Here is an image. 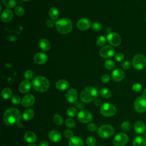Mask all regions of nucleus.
Returning a JSON list of instances; mask_svg holds the SVG:
<instances>
[{
  "mask_svg": "<svg viewBox=\"0 0 146 146\" xmlns=\"http://www.w3.org/2000/svg\"><path fill=\"white\" fill-rule=\"evenodd\" d=\"M131 125L129 121H123L121 124V128L124 132H128L131 129Z\"/></svg>",
  "mask_w": 146,
  "mask_h": 146,
  "instance_id": "72a5a7b5",
  "label": "nucleus"
},
{
  "mask_svg": "<svg viewBox=\"0 0 146 146\" xmlns=\"http://www.w3.org/2000/svg\"><path fill=\"white\" fill-rule=\"evenodd\" d=\"M53 120H54V122L55 123V124L57 125H62L63 123V121L62 117L58 114H55L53 116Z\"/></svg>",
  "mask_w": 146,
  "mask_h": 146,
  "instance_id": "2f4dec72",
  "label": "nucleus"
},
{
  "mask_svg": "<svg viewBox=\"0 0 146 146\" xmlns=\"http://www.w3.org/2000/svg\"><path fill=\"white\" fill-rule=\"evenodd\" d=\"M22 117L20 111L15 108H9L4 112L3 119L7 125H13L17 124Z\"/></svg>",
  "mask_w": 146,
  "mask_h": 146,
  "instance_id": "f257e3e1",
  "label": "nucleus"
},
{
  "mask_svg": "<svg viewBox=\"0 0 146 146\" xmlns=\"http://www.w3.org/2000/svg\"><path fill=\"white\" fill-rule=\"evenodd\" d=\"M115 63L112 60H107L105 62H104V67L106 68H107V70H112L114 67H115Z\"/></svg>",
  "mask_w": 146,
  "mask_h": 146,
  "instance_id": "473e14b6",
  "label": "nucleus"
},
{
  "mask_svg": "<svg viewBox=\"0 0 146 146\" xmlns=\"http://www.w3.org/2000/svg\"><path fill=\"white\" fill-rule=\"evenodd\" d=\"M39 146H49V144L47 141H42L39 144Z\"/></svg>",
  "mask_w": 146,
  "mask_h": 146,
  "instance_id": "603ef678",
  "label": "nucleus"
},
{
  "mask_svg": "<svg viewBox=\"0 0 146 146\" xmlns=\"http://www.w3.org/2000/svg\"><path fill=\"white\" fill-rule=\"evenodd\" d=\"M128 141V135L123 132L117 133L113 140V144L115 146H124Z\"/></svg>",
  "mask_w": 146,
  "mask_h": 146,
  "instance_id": "1a4fd4ad",
  "label": "nucleus"
},
{
  "mask_svg": "<svg viewBox=\"0 0 146 146\" xmlns=\"http://www.w3.org/2000/svg\"><path fill=\"white\" fill-rule=\"evenodd\" d=\"M17 126L18 127V128H21L22 126H23V124H22V123H21V122H19L18 124H17Z\"/></svg>",
  "mask_w": 146,
  "mask_h": 146,
  "instance_id": "6e6d98bb",
  "label": "nucleus"
},
{
  "mask_svg": "<svg viewBox=\"0 0 146 146\" xmlns=\"http://www.w3.org/2000/svg\"><path fill=\"white\" fill-rule=\"evenodd\" d=\"M2 2L5 6L9 9L13 8L17 4L16 0H2Z\"/></svg>",
  "mask_w": 146,
  "mask_h": 146,
  "instance_id": "7c9ffc66",
  "label": "nucleus"
},
{
  "mask_svg": "<svg viewBox=\"0 0 146 146\" xmlns=\"http://www.w3.org/2000/svg\"><path fill=\"white\" fill-rule=\"evenodd\" d=\"M98 125L94 123H89L87 125V129L88 131H91V132H95L96 131L97 129H98Z\"/></svg>",
  "mask_w": 146,
  "mask_h": 146,
  "instance_id": "a19ab883",
  "label": "nucleus"
},
{
  "mask_svg": "<svg viewBox=\"0 0 146 146\" xmlns=\"http://www.w3.org/2000/svg\"><path fill=\"white\" fill-rule=\"evenodd\" d=\"M115 54L114 48L110 45H105L103 46L100 51V55L104 58H112Z\"/></svg>",
  "mask_w": 146,
  "mask_h": 146,
  "instance_id": "9b49d317",
  "label": "nucleus"
},
{
  "mask_svg": "<svg viewBox=\"0 0 146 146\" xmlns=\"http://www.w3.org/2000/svg\"><path fill=\"white\" fill-rule=\"evenodd\" d=\"M47 55L43 52H38L34 57L35 63L38 64H43L47 62Z\"/></svg>",
  "mask_w": 146,
  "mask_h": 146,
  "instance_id": "a211bd4d",
  "label": "nucleus"
},
{
  "mask_svg": "<svg viewBox=\"0 0 146 146\" xmlns=\"http://www.w3.org/2000/svg\"><path fill=\"white\" fill-rule=\"evenodd\" d=\"M106 43V39L104 36H100L96 40V44L99 46H104Z\"/></svg>",
  "mask_w": 146,
  "mask_h": 146,
  "instance_id": "c9c22d12",
  "label": "nucleus"
},
{
  "mask_svg": "<svg viewBox=\"0 0 146 146\" xmlns=\"http://www.w3.org/2000/svg\"><path fill=\"white\" fill-rule=\"evenodd\" d=\"M56 88L60 91H64L67 89L69 87V83L64 79H59L56 83Z\"/></svg>",
  "mask_w": 146,
  "mask_h": 146,
  "instance_id": "5701e85b",
  "label": "nucleus"
},
{
  "mask_svg": "<svg viewBox=\"0 0 146 146\" xmlns=\"http://www.w3.org/2000/svg\"><path fill=\"white\" fill-rule=\"evenodd\" d=\"M1 95L4 99H8L12 96V91L9 88H5L2 91Z\"/></svg>",
  "mask_w": 146,
  "mask_h": 146,
  "instance_id": "c85d7f7f",
  "label": "nucleus"
},
{
  "mask_svg": "<svg viewBox=\"0 0 146 146\" xmlns=\"http://www.w3.org/2000/svg\"><path fill=\"white\" fill-rule=\"evenodd\" d=\"M69 146H83V140L78 136H74L68 142Z\"/></svg>",
  "mask_w": 146,
  "mask_h": 146,
  "instance_id": "a878e982",
  "label": "nucleus"
},
{
  "mask_svg": "<svg viewBox=\"0 0 146 146\" xmlns=\"http://www.w3.org/2000/svg\"><path fill=\"white\" fill-rule=\"evenodd\" d=\"M111 76L112 79L115 82H120L124 78V72L122 70L116 68L112 72Z\"/></svg>",
  "mask_w": 146,
  "mask_h": 146,
  "instance_id": "dca6fc26",
  "label": "nucleus"
},
{
  "mask_svg": "<svg viewBox=\"0 0 146 146\" xmlns=\"http://www.w3.org/2000/svg\"><path fill=\"white\" fill-rule=\"evenodd\" d=\"M64 136L66 138H68V139H71L72 137H74L73 136H74L73 132L70 129L65 130L64 132Z\"/></svg>",
  "mask_w": 146,
  "mask_h": 146,
  "instance_id": "49530a36",
  "label": "nucleus"
},
{
  "mask_svg": "<svg viewBox=\"0 0 146 146\" xmlns=\"http://www.w3.org/2000/svg\"><path fill=\"white\" fill-rule=\"evenodd\" d=\"M133 146H146V139L144 136H136L132 141Z\"/></svg>",
  "mask_w": 146,
  "mask_h": 146,
  "instance_id": "4be33fe9",
  "label": "nucleus"
},
{
  "mask_svg": "<svg viewBox=\"0 0 146 146\" xmlns=\"http://www.w3.org/2000/svg\"><path fill=\"white\" fill-rule=\"evenodd\" d=\"M134 108L139 113L146 112V99L142 96L136 98L134 102Z\"/></svg>",
  "mask_w": 146,
  "mask_h": 146,
  "instance_id": "6e6552de",
  "label": "nucleus"
},
{
  "mask_svg": "<svg viewBox=\"0 0 146 146\" xmlns=\"http://www.w3.org/2000/svg\"><path fill=\"white\" fill-rule=\"evenodd\" d=\"M25 140L29 143H34L36 140V135L32 131L26 132L24 135Z\"/></svg>",
  "mask_w": 146,
  "mask_h": 146,
  "instance_id": "b1692460",
  "label": "nucleus"
},
{
  "mask_svg": "<svg viewBox=\"0 0 146 146\" xmlns=\"http://www.w3.org/2000/svg\"><path fill=\"white\" fill-rule=\"evenodd\" d=\"M145 21H146V15H145Z\"/></svg>",
  "mask_w": 146,
  "mask_h": 146,
  "instance_id": "052dcab7",
  "label": "nucleus"
},
{
  "mask_svg": "<svg viewBox=\"0 0 146 146\" xmlns=\"http://www.w3.org/2000/svg\"><path fill=\"white\" fill-rule=\"evenodd\" d=\"M33 76V72H32L31 70H26V72H25V77L27 80H30L32 79Z\"/></svg>",
  "mask_w": 146,
  "mask_h": 146,
  "instance_id": "de8ad7c7",
  "label": "nucleus"
},
{
  "mask_svg": "<svg viewBox=\"0 0 146 146\" xmlns=\"http://www.w3.org/2000/svg\"><path fill=\"white\" fill-rule=\"evenodd\" d=\"M101 114L105 117H111L116 113V108L109 103H103L100 109Z\"/></svg>",
  "mask_w": 146,
  "mask_h": 146,
  "instance_id": "423d86ee",
  "label": "nucleus"
},
{
  "mask_svg": "<svg viewBox=\"0 0 146 146\" xmlns=\"http://www.w3.org/2000/svg\"><path fill=\"white\" fill-rule=\"evenodd\" d=\"M96 143V140L93 136H88L86 139V143L88 146H95Z\"/></svg>",
  "mask_w": 146,
  "mask_h": 146,
  "instance_id": "f704fd0d",
  "label": "nucleus"
},
{
  "mask_svg": "<svg viewBox=\"0 0 146 146\" xmlns=\"http://www.w3.org/2000/svg\"><path fill=\"white\" fill-rule=\"evenodd\" d=\"M141 96H142L143 98H144L146 99V88H145V89L143 91Z\"/></svg>",
  "mask_w": 146,
  "mask_h": 146,
  "instance_id": "5fc2aeb1",
  "label": "nucleus"
},
{
  "mask_svg": "<svg viewBox=\"0 0 146 146\" xmlns=\"http://www.w3.org/2000/svg\"><path fill=\"white\" fill-rule=\"evenodd\" d=\"M121 66L123 69L128 70L132 66V64L129 60H125L122 63Z\"/></svg>",
  "mask_w": 146,
  "mask_h": 146,
  "instance_id": "79ce46f5",
  "label": "nucleus"
},
{
  "mask_svg": "<svg viewBox=\"0 0 146 146\" xmlns=\"http://www.w3.org/2000/svg\"><path fill=\"white\" fill-rule=\"evenodd\" d=\"M144 137H145V139H146V133H145V134H144Z\"/></svg>",
  "mask_w": 146,
  "mask_h": 146,
  "instance_id": "13d9d810",
  "label": "nucleus"
},
{
  "mask_svg": "<svg viewBox=\"0 0 146 146\" xmlns=\"http://www.w3.org/2000/svg\"><path fill=\"white\" fill-rule=\"evenodd\" d=\"M22 1H29L30 0H22Z\"/></svg>",
  "mask_w": 146,
  "mask_h": 146,
  "instance_id": "bf43d9fd",
  "label": "nucleus"
},
{
  "mask_svg": "<svg viewBox=\"0 0 146 146\" xmlns=\"http://www.w3.org/2000/svg\"><path fill=\"white\" fill-rule=\"evenodd\" d=\"M55 27L57 31L62 34H67L72 29V23L70 19L67 18H62L56 22Z\"/></svg>",
  "mask_w": 146,
  "mask_h": 146,
  "instance_id": "7ed1b4c3",
  "label": "nucleus"
},
{
  "mask_svg": "<svg viewBox=\"0 0 146 146\" xmlns=\"http://www.w3.org/2000/svg\"><path fill=\"white\" fill-rule=\"evenodd\" d=\"M27 146H36V145H35V144H30V145H29Z\"/></svg>",
  "mask_w": 146,
  "mask_h": 146,
  "instance_id": "4d7b16f0",
  "label": "nucleus"
},
{
  "mask_svg": "<svg viewBox=\"0 0 146 146\" xmlns=\"http://www.w3.org/2000/svg\"><path fill=\"white\" fill-rule=\"evenodd\" d=\"M132 89L135 92H139L142 89V85L139 83H135L132 86Z\"/></svg>",
  "mask_w": 146,
  "mask_h": 146,
  "instance_id": "37998d69",
  "label": "nucleus"
},
{
  "mask_svg": "<svg viewBox=\"0 0 146 146\" xmlns=\"http://www.w3.org/2000/svg\"><path fill=\"white\" fill-rule=\"evenodd\" d=\"M145 119H146V116H145Z\"/></svg>",
  "mask_w": 146,
  "mask_h": 146,
  "instance_id": "e2e57ef3",
  "label": "nucleus"
},
{
  "mask_svg": "<svg viewBox=\"0 0 146 146\" xmlns=\"http://www.w3.org/2000/svg\"><path fill=\"white\" fill-rule=\"evenodd\" d=\"M13 13L11 10H5L1 14V19L3 22L7 23L10 22L13 18Z\"/></svg>",
  "mask_w": 146,
  "mask_h": 146,
  "instance_id": "412c9836",
  "label": "nucleus"
},
{
  "mask_svg": "<svg viewBox=\"0 0 146 146\" xmlns=\"http://www.w3.org/2000/svg\"><path fill=\"white\" fill-rule=\"evenodd\" d=\"M108 43L113 46H118L121 42V38L119 34L116 33H110L107 36Z\"/></svg>",
  "mask_w": 146,
  "mask_h": 146,
  "instance_id": "9d476101",
  "label": "nucleus"
},
{
  "mask_svg": "<svg viewBox=\"0 0 146 146\" xmlns=\"http://www.w3.org/2000/svg\"><path fill=\"white\" fill-rule=\"evenodd\" d=\"M35 102V98L31 94H27L23 96L21 100V104L25 107H29L33 105Z\"/></svg>",
  "mask_w": 146,
  "mask_h": 146,
  "instance_id": "2eb2a0df",
  "label": "nucleus"
},
{
  "mask_svg": "<svg viewBox=\"0 0 146 146\" xmlns=\"http://www.w3.org/2000/svg\"><path fill=\"white\" fill-rule=\"evenodd\" d=\"M134 130L137 134H143L146 130V125L142 121H137L134 124Z\"/></svg>",
  "mask_w": 146,
  "mask_h": 146,
  "instance_id": "aec40b11",
  "label": "nucleus"
},
{
  "mask_svg": "<svg viewBox=\"0 0 146 146\" xmlns=\"http://www.w3.org/2000/svg\"><path fill=\"white\" fill-rule=\"evenodd\" d=\"M56 22L53 19H48L46 22V25L48 27H52L55 26Z\"/></svg>",
  "mask_w": 146,
  "mask_h": 146,
  "instance_id": "8fccbe9b",
  "label": "nucleus"
},
{
  "mask_svg": "<svg viewBox=\"0 0 146 146\" xmlns=\"http://www.w3.org/2000/svg\"><path fill=\"white\" fill-rule=\"evenodd\" d=\"M67 114L70 117H74L77 114V109L74 107H70L67 111Z\"/></svg>",
  "mask_w": 146,
  "mask_h": 146,
  "instance_id": "e433bc0d",
  "label": "nucleus"
},
{
  "mask_svg": "<svg viewBox=\"0 0 146 146\" xmlns=\"http://www.w3.org/2000/svg\"><path fill=\"white\" fill-rule=\"evenodd\" d=\"M40 48L43 51H47L50 49L51 44L50 42L46 39L42 38L39 40V42Z\"/></svg>",
  "mask_w": 146,
  "mask_h": 146,
  "instance_id": "393cba45",
  "label": "nucleus"
},
{
  "mask_svg": "<svg viewBox=\"0 0 146 146\" xmlns=\"http://www.w3.org/2000/svg\"><path fill=\"white\" fill-rule=\"evenodd\" d=\"M115 59L117 62H121L124 59V55L122 52H117L115 55Z\"/></svg>",
  "mask_w": 146,
  "mask_h": 146,
  "instance_id": "a18cd8bd",
  "label": "nucleus"
},
{
  "mask_svg": "<svg viewBox=\"0 0 146 146\" xmlns=\"http://www.w3.org/2000/svg\"><path fill=\"white\" fill-rule=\"evenodd\" d=\"M133 67L137 70H141L146 67V57L140 54L135 55L132 62Z\"/></svg>",
  "mask_w": 146,
  "mask_h": 146,
  "instance_id": "39448f33",
  "label": "nucleus"
},
{
  "mask_svg": "<svg viewBox=\"0 0 146 146\" xmlns=\"http://www.w3.org/2000/svg\"><path fill=\"white\" fill-rule=\"evenodd\" d=\"M98 95L97 90L92 86L84 88L80 93V99L84 103H90L96 99Z\"/></svg>",
  "mask_w": 146,
  "mask_h": 146,
  "instance_id": "f03ea898",
  "label": "nucleus"
},
{
  "mask_svg": "<svg viewBox=\"0 0 146 146\" xmlns=\"http://www.w3.org/2000/svg\"><path fill=\"white\" fill-rule=\"evenodd\" d=\"M91 27L93 30L96 31H99L102 30V25L101 23H100L99 22H94L92 24Z\"/></svg>",
  "mask_w": 146,
  "mask_h": 146,
  "instance_id": "58836bf2",
  "label": "nucleus"
},
{
  "mask_svg": "<svg viewBox=\"0 0 146 146\" xmlns=\"http://www.w3.org/2000/svg\"><path fill=\"white\" fill-rule=\"evenodd\" d=\"M90 21L86 18H82L79 19L76 23L78 29L82 31H85L88 30L91 27Z\"/></svg>",
  "mask_w": 146,
  "mask_h": 146,
  "instance_id": "ddd939ff",
  "label": "nucleus"
},
{
  "mask_svg": "<svg viewBox=\"0 0 146 146\" xmlns=\"http://www.w3.org/2000/svg\"><path fill=\"white\" fill-rule=\"evenodd\" d=\"M11 102L14 104H19L21 103V98L17 95H14L11 97Z\"/></svg>",
  "mask_w": 146,
  "mask_h": 146,
  "instance_id": "c03bdc74",
  "label": "nucleus"
},
{
  "mask_svg": "<svg viewBox=\"0 0 146 146\" xmlns=\"http://www.w3.org/2000/svg\"><path fill=\"white\" fill-rule=\"evenodd\" d=\"M99 93L100 95L104 98H109L112 95V92L110 90L106 88H103L100 89V90L99 91Z\"/></svg>",
  "mask_w": 146,
  "mask_h": 146,
  "instance_id": "c756f323",
  "label": "nucleus"
},
{
  "mask_svg": "<svg viewBox=\"0 0 146 146\" xmlns=\"http://www.w3.org/2000/svg\"><path fill=\"white\" fill-rule=\"evenodd\" d=\"M48 15H49V17L51 18V19L55 20V19H58V18L59 17V13L58 10L56 7H52L49 10Z\"/></svg>",
  "mask_w": 146,
  "mask_h": 146,
  "instance_id": "cd10ccee",
  "label": "nucleus"
},
{
  "mask_svg": "<svg viewBox=\"0 0 146 146\" xmlns=\"http://www.w3.org/2000/svg\"><path fill=\"white\" fill-rule=\"evenodd\" d=\"M35 115V112L32 109H27L26 110L22 115L23 119L25 121H29L33 118Z\"/></svg>",
  "mask_w": 146,
  "mask_h": 146,
  "instance_id": "bb28decb",
  "label": "nucleus"
},
{
  "mask_svg": "<svg viewBox=\"0 0 146 146\" xmlns=\"http://www.w3.org/2000/svg\"><path fill=\"white\" fill-rule=\"evenodd\" d=\"M78 119L82 123H88L92 120V115L88 111L82 110L78 114Z\"/></svg>",
  "mask_w": 146,
  "mask_h": 146,
  "instance_id": "f8f14e48",
  "label": "nucleus"
},
{
  "mask_svg": "<svg viewBox=\"0 0 146 146\" xmlns=\"http://www.w3.org/2000/svg\"><path fill=\"white\" fill-rule=\"evenodd\" d=\"M101 80L103 83H108L110 80V77L108 74H104L101 77Z\"/></svg>",
  "mask_w": 146,
  "mask_h": 146,
  "instance_id": "3c124183",
  "label": "nucleus"
},
{
  "mask_svg": "<svg viewBox=\"0 0 146 146\" xmlns=\"http://www.w3.org/2000/svg\"><path fill=\"white\" fill-rule=\"evenodd\" d=\"M115 132L113 127L108 124H104L98 129V135L102 138H108L112 136Z\"/></svg>",
  "mask_w": 146,
  "mask_h": 146,
  "instance_id": "0eeeda50",
  "label": "nucleus"
},
{
  "mask_svg": "<svg viewBox=\"0 0 146 146\" xmlns=\"http://www.w3.org/2000/svg\"><path fill=\"white\" fill-rule=\"evenodd\" d=\"M78 97L77 91L74 88L70 89L66 94V98L69 103H75L76 102Z\"/></svg>",
  "mask_w": 146,
  "mask_h": 146,
  "instance_id": "4468645a",
  "label": "nucleus"
},
{
  "mask_svg": "<svg viewBox=\"0 0 146 146\" xmlns=\"http://www.w3.org/2000/svg\"><path fill=\"white\" fill-rule=\"evenodd\" d=\"M99 146H103V145H99Z\"/></svg>",
  "mask_w": 146,
  "mask_h": 146,
  "instance_id": "680f3d73",
  "label": "nucleus"
},
{
  "mask_svg": "<svg viewBox=\"0 0 146 146\" xmlns=\"http://www.w3.org/2000/svg\"><path fill=\"white\" fill-rule=\"evenodd\" d=\"M48 136L51 141L55 143L59 142L62 139L60 133L56 130L50 131L48 133Z\"/></svg>",
  "mask_w": 146,
  "mask_h": 146,
  "instance_id": "f3484780",
  "label": "nucleus"
},
{
  "mask_svg": "<svg viewBox=\"0 0 146 146\" xmlns=\"http://www.w3.org/2000/svg\"><path fill=\"white\" fill-rule=\"evenodd\" d=\"M66 125L68 128H73L75 125V121L71 118H68L66 120Z\"/></svg>",
  "mask_w": 146,
  "mask_h": 146,
  "instance_id": "ea45409f",
  "label": "nucleus"
},
{
  "mask_svg": "<svg viewBox=\"0 0 146 146\" xmlns=\"http://www.w3.org/2000/svg\"><path fill=\"white\" fill-rule=\"evenodd\" d=\"M94 104L97 106H102V101L99 99H96L94 100Z\"/></svg>",
  "mask_w": 146,
  "mask_h": 146,
  "instance_id": "864d4df0",
  "label": "nucleus"
},
{
  "mask_svg": "<svg viewBox=\"0 0 146 146\" xmlns=\"http://www.w3.org/2000/svg\"><path fill=\"white\" fill-rule=\"evenodd\" d=\"M15 13L19 17H22L25 13V10L21 6H17L15 9Z\"/></svg>",
  "mask_w": 146,
  "mask_h": 146,
  "instance_id": "4c0bfd02",
  "label": "nucleus"
},
{
  "mask_svg": "<svg viewBox=\"0 0 146 146\" xmlns=\"http://www.w3.org/2000/svg\"><path fill=\"white\" fill-rule=\"evenodd\" d=\"M32 85L36 91L43 92L48 89L50 82L46 78L42 76H38L33 80Z\"/></svg>",
  "mask_w": 146,
  "mask_h": 146,
  "instance_id": "20e7f679",
  "label": "nucleus"
},
{
  "mask_svg": "<svg viewBox=\"0 0 146 146\" xmlns=\"http://www.w3.org/2000/svg\"><path fill=\"white\" fill-rule=\"evenodd\" d=\"M74 106L76 107V109H79V110H80L81 111L83 110L84 108V105L82 103H80L79 102H76L74 103Z\"/></svg>",
  "mask_w": 146,
  "mask_h": 146,
  "instance_id": "09e8293b",
  "label": "nucleus"
},
{
  "mask_svg": "<svg viewBox=\"0 0 146 146\" xmlns=\"http://www.w3.org/2000/svg\"><path fill=\"white\" fill-rule=\"evenodd\" d=\"M31 84L29 80H24L19 85V90L21 93L25 94L29 92L31 88Z\"/></svg>",
  "mask_w": 146,
  "mask_h": 146,
  "instance_id": "6ab92c4d",
  "label": "nucleus"
}]
</instances>
